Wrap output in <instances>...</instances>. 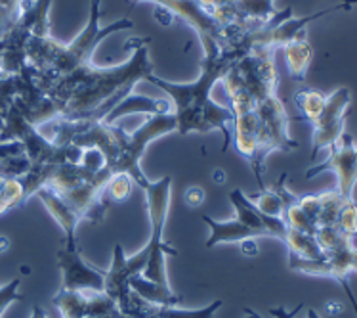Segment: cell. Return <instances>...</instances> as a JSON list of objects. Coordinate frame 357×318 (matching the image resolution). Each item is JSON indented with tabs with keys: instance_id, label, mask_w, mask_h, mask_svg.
Returning <instances> with one entry per match:
<instances>
[{
	"instance_id": "6da1fadb",
	"label": "cell",
	"mask_w": 357,
	"mask_h": 318,
	"mask_svg": "<svg viewBox=\"0 0 357 318\" xmlns=\"http://www.w3.org/2000/svg\"><path fill=\"white\" fill-rule=\"evenodd\" d=\"M149 37L130 38L126 48H132V56L119 66L90 64L66 77H54L48 94L61 106V119L90 117L103 121L123 98L134 92L139 81H146L155 73L149 59Z\"/></svg>"
},
{
	"instance_id": "7a4b0ae2",
	"label": "cell",
	"mask_w": 357,
	"mask_h": 318,
	"mask_svg": "<svg viewBox=\"0 0 357 318\" xmlns=\"http://www.w3.org/2000/svg\"><path fill=\"white\" fill-rule=\"evenodd\" d=\"M234 62L226 58L218 45L203 48L201 59V73L193 82H170L160 79L155 73L147 77V82H153L162 92H167L168 100L172 102V113L176 117V133L188 136L191 133H211L222 131L224 133V150L227 152L231 142V129H234V111L224 104H218L212 98V90L216 82L224 79L227 69Z\"/></svg>"
},
{
	"instance_id": "3957f363",
	"label": "cell",
	"mask_w": 357,
	"mask_h": 318,
	"mask_svg": "<svg viewBox=\"0 0 357 318\" xmlns=\"http://www.w3.org/2000/svg\"><path fill=\"white\" fill-rule=\"evenodd\" d=\"M102 0L90 2V17L86 25L80 29L77 37L69 45H61L52 37H29L27 41V64L43 71H48L58 77H66L82 67L94 64V50L102 45L103 38H107L111 33L126 31L134 27V23L128 17H123L119 22L102 27Z\"/></svg>"
},
{
	"instance_id": "277c9868",
	"label": "cell",
	"mask_w": 357,
	"mask_h": 318,
	"mask_svg": "<svg viewBox=\"0 0 357 318\" xmlns=\"http://www.w3.org/2000/svg\"><path fill=\"white\" fill-rule=\"evenodd\" d=\"M222 82L231 111L252 110L266 98L275 96L279 73L273 62V50L255 48L241 56L229 66Z\"/></svg>"
},
{
	"instance_id": "5b68a950",
	"label": "cell",
	"mask_w": 357,
	"mask_h": 318,
	"mask_svg": "<svg viewBox=\"0 0 357 318\" xmlns=\"http://www.w3.org/2000/svg\"><path fill=\"white\" fill-rule=\"evenodd\" d=\"M147 201V215L151 222V238L147 242V259L146 270L142 273L144 278L160 284V286H170L167 273V257H176L178 252L170 244L165 242V224H167L168 211H170V198H172V177L165 175L159 180H149L144 188Z\"/></svg>"
},
{
	"instance_id": "8992f818",
	"label": "cell",
	"mask_w": 357,
	"mask_h": 318,
	"mask_svg": "<svg viewBox=\"0 0 357 318\" xmlns=\"http://www.w3.org/2000/svg\"><path fill=\"white\" fill-rule=\"evenodd\" d=\"M176 129H178V125H176V117L172 111L170 113H155L147 119L146 123H142L134 133H126L123 127L117 125V156L107 169L113 175L126 173V175H130L132 180L139 188H146L149 178L144 175L139 161L146 154L147 146L157 138L176 133Z\"/></svg>"
},
{
	"instance_id": "52a82bcc",
	"label": "cell",
	"mask_w": 357,
	"mask_h": 318,
	"mask_svg": "<svg viewBox=\"0 0 357 318\" xmlns=\"http://www.w3.org/2000/svg\"><path fill=\"white\" fill-rule=\"evenodd\" d=\"M256 119H258V152H256L255 163L250 169L255 173L258 188L264 190V167L266 157L271 152H294L298 148V142L291 138L289 134V123L291 117L284 110V104L275 96L266 98L264 102L255 106Z\"/></svg>"
},
{
	"instance_id": "ba28073f",
	"label": "cell",
	"mask_w": 357,
	"mask_h": 318,
	"mask_svg": "<svg viewBox=\"0 0 357 318\" xmlns=\"http://www.w3.org/2000/svg\"><path fill=\"white\" fill-rule=\"evenodd\" d=\"M149 252L144 245L136 255L126 257L121 244L113 245V259H111L109 268L105 270V288L103 291L117 303L121 312L128 315L132 299L130 280L136 274H142L146 270Z\"/></svg>"
},
{
	"instance_id": "9c48e42d",
	"label": "cell",
	"mask_w": 357,
	"mask_h": 318,
	"mask_svg": "<svg viewBox=\"0 0 357 318\" xmlns=\"http://www.w3.org/2000/svg\"><path fill=\"white\" fill-rule=\"evenodd\" d=\"M351 104V92L348 87L336 89L328 94L325 108L310 123L314 127L312 134V159L319 156L321 150H328L346 133V111Z\"/></svg>"
},
{
	"instance_id": "30bf717a",
	"label": "cell",
	"mask_w": 357,
	"mask_h": 318,
	"mask_svg": "<svg viewBox=\"0 0 357 318\" xmlns=\"http://www.w3.org/2000/svg\"><path fill=\"white\" fill-rule=\"evenodd\" d=\"M325 171H333L336 175V190L346 200L354 198V188L357 185V157L356 142L350 134L344 133L338 140L328 148V157L319 165H314L306 171V178H314Z\"/></svg>"
},
{
	"instance_id": "8fae6325",
	"label": "cell",
	"mask_w": 357,
	"mask_h": 318,
	"mask_svg": "<svg viewBox=\"0 0 357 318\" xmlns=\"http://www.w3.org/2000/svg\"><path fill=\"white\" fill-rule=\"evenodd\" d=\"M138 2H151V4L170 10L176 17L188 23L191 29H195L201 48L211 45L220 46L222 25L208 14V10L199 0H132V4H138Z\"/></svg>"
},
{
	"instance_id": "7c38bea8",
	"label": "cell",
	"mask_w": 357,
	"mask_h": 318,
	"mask_svg": "<svg viewBox=\"0 0 357 318\" xmlns=\"http://www.w3.org/2000/svg\"><path fill=\"white\" fill-rule=\"evenodd\" d=\"M61 318H111L121 309L105 291H69L59 289L52 299Z\"/></svg>"
},
{
	"instance_id": "4fadbf2b",
	"label": "cell",
	"mask_w": 357,
	"mask_h": 318,
	"mask_svg": "<svg viewBox=\"0 0 357 318\" xmlns=\"http://www.w3.org/2000/svg\"><path fill=\"white\" fill-rule=\"evenodd\" d=\"M289 268L294 273L321 278H335L336 282L348 278L351 273H357V247L354 242L340 250L325 253V259L312 261L302 259L294 253H289Z\"/></svg>"
},
{
	"instance_id": "5bb4252c",
	"label": "cell",
	"mask_w": 357,
	"mask_h": 318,
	"mask_svg": "<svg viewBox=\"0 0 357 318\" xmlns=\"http://www.w3.org/2000/svg\"><path fill=\"white\" fill-rule=\"evenodd\" d=\"M59 270H61V288L69 291H103L105 288V270L92 266L77 250L61 247L56 252Z\"/></svg>"
},
{
	"instance_id": "9a60e30c",
	"label": "cell",
	"mask_w": 357,
	"mask_h": 318,
	"mask_svg": "<svg viewBox=\"0 0 357 318\" xmlns=\"http://www.w3.org/2000/svg\"><path fill=\"white\" fill-rule=\"evenodd\" d=\"M224 307L222 299L212 301L206 307L201 309H182L180 305L176 307H167V305H153L147 303L146 299H142L138 294L132 291L130 309H128V317L132 318H214L216 312Z\"/></svg>"
},
{
	"instance_id": "2e32d148",
	"label": "cell",
	"mask_w": 357,
	"mask_h": 318,
	"mask_svg": "<svg viewBox=\"0 0 357 318\" xmlns=\"http://www.w3.org/2000/svg\"><path fill=\"white\" fill-rule=\"evenodd\" d=\"M35 196L43 201L46 211H48V213L52 215V219L59 224V229L63 230L67 250H77L79 245H77V236H75V232H77L79 222L82 221L79 215H77V211H75V209L71 208L56 190H52L48 186H43Z\"/></svg>"
},
{
	"instance_id": "e0dca14e",
	"label": "cell",
	"mask_w": 357,
	"mask_h": 318,
	"mask_svg": "<svg viewBox=\"0 0 357 318\" xmlns=\"http://www.w3.org/2000/svg\"><path fill=\"white\" fill-rule=\"evenodd\" d=\"M231 131H234L237 152L252 165L256 159V152H258V119H256L255 108L235 110Z\"/></svg>"
},
{
	"instance_id": "ac0fdd59",
	"label": "cell",
	"mask_w": 357,
	"mask_h": 318,
	"mask_svg": "<svg viewBox=\"0 0 357 318\" xmlns=\"http://www.w3.org/2000/svg\"><path fill=\"white\" fill-rule=\"evenodd\" d=\"M172 111V102L168 98H146L139 96V94H134L130 92L128 96L123 98L113 110L105 115V123L107 125H113L119 117L123 115H128V113H149V115H155V113H170Z\"/></svg>"
},
{
	"instance_id": "d6986e66",
	"label": "cell",
	"mask_w": 357,
	"mask_h": 318,
	"mask_svg": "<svg viewBox=\"0 0 357 318\" xmlns=\"http://www.w3.org/2000/svg\"><path fill=\"white\" fill-rule=\"evenodd\" d=\"M203 221L211 229V238L204 244V247H208V250L222 244H239V242L247 240V238H258L255 230L248 229L247 224H243L235 217L229 219V221L218 222L214 221L212 217H208V215H203Z\"/></svg>"
},
{
	"instance_id": "ffe728a7",
	"label": "cell",
	"mask_w": 357,
	"mask_h": 318,
	"mask_svg": "<svg viewBox=\"0 0 357 318\" xmlns=\"http://www.w3.org/2000/svg\"><path fill=\"white\" fill-rule=\"evenodd\" d=\"M283 52L284 64H287V69H289L292 79L298 82L306 81L307 69H310V64L314 58V48L310 45L306 35H300L298 38L291 41L289 45H284Z\"/></svg>"
},
{
	"instance_id": "44dd1931",
	"label": "cell",
	"mask_w": 357,
	"mask_h": 318,
	"mask_svg": "<svg viewBox=\"0 0 357 318\" xmlns=\"http://www.w3.org/2000/svg\"><path fill=\"white\" fill-rule=\"evenodd\" d=\"M130 288L134 294H138L142 299H146L147 303L153 305H167V307H176L182 305L183 297L176 294L170 286H160L155 282L147 280L142 274H136L130 280Z\"/></svg>"
},
{
	"instance_id": "7402d4cb",
	"label": "cell",
	"mask_w": 357,
	"mask_h": 318,
	"mask_svg": "<svg viewBox=\"0 0 357 318\" xmlns=\"http://www.w3.org/2000/svg\"><path fill=\"white\" fill-rule=\"evenodd\" d=\"M229 201L235 209V219H239L243 224H247L248 229L255 230L256 236H270V232L266 229L262 211L255 208V203L248 200V196L239 188H235L229 192Z\"/></svg>"
},
{
	"instance_id": "603a6c76",
	"label": "cell",
	"mask_w": 357,
	"mask_h": 318,
	"mask_svg": "<svg viewBox=\"0 0 357 318\" xmlns=\"http://www.w3.org/2000/svg\"><path fill=\"white\" fill-rule=\"evenodd\" d=\"M283 244L287 245L289 253H294V255H298L302 259H325V252L321 250V245L317 244L315 236L306 234V232H298V230L289 229Z\"/></svg>"
},
{
	"instance_id": "cb8c5ba5",
	"label": "cell",
	"mask_w": 357,
	"mask_h": 318,
	"mask_svg": "<svg viewBox=\"0 0 357 318\" xmlns=\"http://www.w3.org/2000/svg\"><path fill=\"white\" fill-rule=\"evenodd\" d=\"M292 100H294V106L300 111L298 119L312 123L321 111H323V108H325L327 96L323 92H319V90L312 89V87H302V89L294 92Z\"/></svg>"
},
{
	"instance_id": "d4e9b609",
	"label": "cell",
	"mask_w": 357,
	"mask_h": 318,
	"mask_svg": "<svg viewBox=\"0 0 357 318\" xmlns=\"http://www.w3.org/2000/svg\"><path fill=\"white\" fill-rule=\"evenodd\" d=\"M25 200L23 185L20 178L0 177V215H4L10 209L22 205Z\"/></svg>"
},
{
	"instance_id": "484cf974",
	"label": "cell",
	"mask_w": 357,
	"mask_h": 318,
	"mask_svg": "<svg viewBox=\"0 0 357 318\" xmlns=\"http://www.w3.org/2000/svg\"><path fill=\"white\" fill-rule=\"evenodd\" d=\"M132 177L126 173H115L111 175L107 185L103 188V200L107 203H115V201H126L132 194Z\"/></svg>"
},
{
	"instance_id": "4316f807",
	"label": "cell",
	"mask_w": 357,
	"mask_h": 318,
	"mask_svg": "<svg viewBox=\"0 0 357 318\" xmlns=\"http://www.w3.org/2000/svg\"><path fill=\"white\" fill-rule=\"evenodd\" d=\"M248 200L255 203V208L258 211H262L264 215L270 217H283V200L279 198V194L273 188H264L255 196H248Z\"/></svg>"
},
{
	"instance_id": "83f0119b",
	"label": "cell",
	"mask_w": 357,
	"mask_h": 318,
	"mask_svg": "<svg viewBox=\"0 0 357 318\" xmlns=\"http://www.w3.org/2000/svg\"><path fill=\"white\" fill-rule=\"evenodd\" d=\"M314 236L325 253L340 250L344 245L351 244V240H354V238L346 236L338 226H319V229L315 230Z\"/></svg>"
},
{
	"instance_id": "f1b7e54d",
	"label": "cell",
	"mask_w": 357,
	"mask_h": 318,
	"mask_svg": "<svg viewBox=\"0 0 357 318\" xmlns=\"http://www.w3.org/2000/svg\"><path fill=\"white\" fill-rule=\"evenodd\" d=\"M336 226L342 230L346 236H357V201L351 198L344 203V208L340 209Z\"/></svg>"
},
{
	"instance_id": "f546056e",
	"label": "cell",
	"mask_w": 357,
	"mask_h": 318,
	"mask_svg": "<svg viewBox=\"0 0 357 318\" xmlns=\"http://www.w3.org/2000/svg\"><path fill=\"white\" fill-rule=\"evenodd\" d=\"M80 165L90 173H102L103 169H107V159L103 156V152L100 148H84L82 156H80Z\"/></svg>"
},
{
	"instance_id": "4dcf8cb0",
	"label": "cell",
	"mask_w": 357,
	"mask_h": 318,
	"mask_svg": "<svg viewBox=\"0 0 357 318\" xmlns=\"http://www.w3.org/2000/svg\"><path fill=\"white\" fill-rule=\"evenodd\" d=\"M206 200V194H204L203 186H190L185 192H183V201L185 205L190 208H201Z\"/></svg>"
},
{
	"instance_id": "1f68e13d",
	"label": "cell",
	"mask_w": 357,
	"mask_h": 318,
	"mask_svg": "<svg viewBox=\"0 0 357 318\" xmlns=\"http://www.w3.org/2000/svg\"><path fill=\"white\" fill-rule=\"evenodd\" d=\"M153 17L157 20V22L160 23V25H165V27H168L170 23L174 22L176 15L170 12V10H167V8H160V6H155L153 10Z\"/></svg>"
},
{
	"instance_id": "d6a6232c",
	"label": "cell",
	"mask_w": 357,
	"mask_h": 318,
	"mask_svg": "<svg viewBox=\"0 0 357 318\" xmlns=\"http://www.w3.org/2000/svg\"><path fill=\"white\" fill-rule=\"evenodd\" d=\"M239 250L245 257H256L258 255V244H256L255 238H247L239 242Z\"/></svg>"
},
{
	"instance_id": "836d02e7",
	"label": "cell",
	"mask_w": 357,
	"mask_h": 318,
	"mask_svg": "<svg viewBox=\"0 0 357 318\" xmlns=\"http://www.w3.org/2000/svg\"><path fill=\"white\" fill-rule=\"evenodd\" d=\"M302 307H304V305H302V303L296 305V307H294L292 311H287L284 307H278V309H271L270 312L275 318H294V317H296V315H298L300 311H302ZM260 318H262V317H260Z\"/></svg>"
},
{
	"instance_id": "e575fe53",
	"label": "cell",
	"mask_w": 357,
	"mask_h": 318,
	"mask_svg": "<svg viewBox=\"0 0 357 318\" xmlns=\"http://www.w3.org/2000/svg\"><path fill=\"white\" fill-rule=\"evenodd\" d=\"M338 282H340V286H342L344 291H346V296H348V299H350L351 307H354V312H356V317H357V299L356 296H354V291H351L350 282H348V278H342V280H338Z\"/></svg>"
},
{
	"instance_id": "d590c367",
	"label": "cell",
	"mask_w": 357,
	"mask_h": 318,
	"mask_svg": "<svg viewBox=\"0 0 357 318\" xmlns=\"http://www.w3.org/2000/svg\"><path fill=\"white\" fill-rule=\"evenodd\" d=\"M227 173L224 169H214V173H212V180L216 182V185H226V177Z\"/></svg>"
},
{
	"instance_id": "8d00e7d4",
	"label": "cell",
	"mask_w": 357,
	"mask_h": 318,
	"mask_svg": "<svg viewBox=\"0 0 357 318\" xmlns=\"http://www.w3.org/2000/svg\"><path fill=\"white\" fill-rule=\"evenodd\" d=\"M338 10H350V8L357 6V0H340V4H336Z\"/></svg>"
},
{
	"instance_id": "74e56055",
	"label": "cell",
	"mask_w": 357,
	"mask_h": 318,
	"mask_svg": "<svg viewBox=\"0 0 357 318\" xmlns=\"http://www.w3.org/2000/svg\"><path fill=\"white\" fill-rule=\"evenodd\" d=\"M31 318H46V312H44L38 305H35V307H33V312H31Z\"/></svg>"
},
{
	"instance_id": "f35d334b",
	"label": "cell",
	"mask_w": 357,
	"mask_h": 318,
	"mask_svg": "<svg viewBox=\"0 0 357 318\" xmlns=\"http://www.w3.org/2000/svg\"><path fill=\"white\" fill-rule=\"evenodd\" d=\"M4 123H6V115H4V111L0 110V134L4 131Z\"/></svg>"
},
{
	"instance_id": "ab89813d",
	"label": "cell",
	"mask_w": 357,
	"mask_h": 318,
	"mask_svg": "<svg viewBox=\"0 0 357 318\" xmlns=\"http://www.w3.org/2000/svg\"><path fill=\"white\" fill-rule=\"evenodd\" d=\"M307 318H321V317H319V312L315 311V309H310V311H307Z\"/></svg>"
},
{
	"instance_id": "60d3db41",
	"label": "cell",
	"mask_w": 357,
	"mask_h": 318,
	"mask_svg": "<svg viewBox=\"0 0 357 318\" xmlns=\"http://www.w3.org/2000/svg\"><path fill=\"white\" fill-rule=\"evenodd\" d=\"M111 318H132V317H128V315H124V312L119 311L117 315H115V317H111Z\"/></svg>"
},
{
	"instance_id": "b9f144b4",
	"label": "cell",
	"mask_w": 357,
	"mask_h": 318,
	"mask_svg": "<svg viewBox=\"0 0 357 318\" xmlns=\"http://www.w3.org/2000/svg\"><path fill=\"white\" fill-rule=\"evenodd\" d=\"M356 157H357V144H356Z\"/></svg>"
}]
</instances>
